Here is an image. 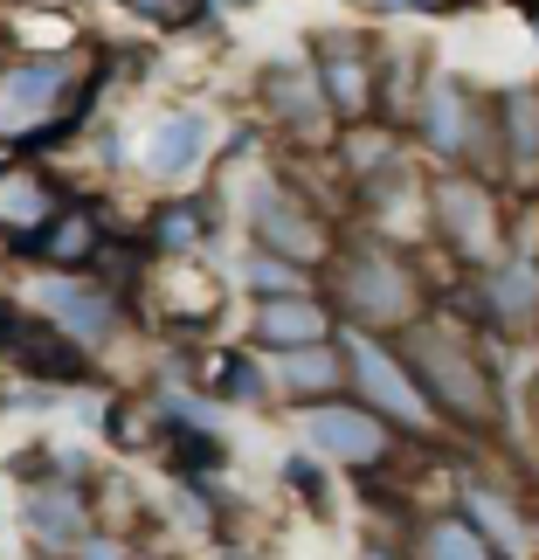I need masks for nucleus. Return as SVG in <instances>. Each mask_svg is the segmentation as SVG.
Masks as SVG:
<instances>
[{
    "label": "nucleus",
    "instance_id": "nucleus-1",
    "mask_svg": "<svg viewBox=\"0 0 539 560\" xmlns=\"http://www.w3.org/2000/svg\"><path fill=\"white\" fill-rule=\"evenodd\" d=\"M408 353H415V374L436 387V395L457 408V416L491 422V387H484L478 368H470V353H464V347H449V332H443V326H422Z\"/></svg>",
    "mask_w": 539,
    "mask_h": 560
},
{
    "label": "nucleus",
    "instance_id": "nucleus-2",
    "mask_svg": "<svg viewBox=\"0 0 539 560\" xmlns=\"http://www.w3.org/2000/svg\"><path fill=\"white\" fill-rule=\"evenodd\" d=\"M491 125H499V112H478V97L464 91L457 77H429V91H422V132L436 153H470L478 160V139H491Z\"/></svg>",
    "mask_w": 539,
    "mask_h": 560
},
{
    "label": "nucleus",
    "instance_id": "nucleus-3",
    "mask_svg": "<svg viewBox=\"0 0 539 560\" xmlns=\"http://www.w3.org/2000/svg\"><path fill=\"white\" fill-rule=\"evenodd\" d=\"M318 91L339 118H366L374 112V56L360 35H318Z\"/></svg>",
    "mask_w": 539,
    "mask_h": 560
},
{
    "label": "nucleus",
    "instance_id": "nucleus-4",
    "mask_svg": "<svg viewBox=\"0 0 539 560\" xmlns=\"http://www.w3.org/2000/svg\"><path fill=\"white\" fill-rule=\"evenodd\" d=\"M62 83H70V62L62 56H35V62H14L0 77V132H28L62 104Z\"/></svg>",
    "mask_w": 539,
    "mask_h": 560
},
{
    "label": "nucleus",
    "instance_id": "nucleus-5",
    "mask_svg": "<svg viewBox=\"0 0 539 560\" xmlns=\"http://www.w3.org/2000/svg\"><path fill=\"white\" fill-rule=\"evenodd\" d=\"M208 153V118L201 112H166L153 125V139H145V174H160V180H180L194 174Z\"/></svg>",
    "mask_w": 539,
    "mask_h": 560
},
{
    "label": "nucleus",
    "instance_id": "nucleus-6",
    "mask_svg": "<svg viewBox=\"0 0 539 560\" xmlns=\"http://www.w3.org/2000/svg\"><path fill=\"white\" fill-rule=\"evenodd\" d=\"M49 214V187H42L35 166H0V229L8 235H42Z\"/></svg>",
    "mask_w": 539,
    "mask_h": 560
},
{
    "label": "nucleus",
    "instance_id": "nucleus-7",
    "mask_svg": "<svg viewBox=\"0 0 539 560\" xmlns=\"http://www.w3.org/2000/svg\"><path fill=\"white\" fill-rule=\"evenodd\" d=\"M305 429H312V443H326V450H339V457H380V422L374 416H360V408H318V416H305Z\"/></svg>",
    "mask_w": 539,
    "mask_h": 560
},
{
    "label": "nucleus",
    "instance_id": "nucleus-8",
    "mask_svg": "<svg viewBox=\"0 0 539 560\" xmlns=\"http://www.w3.org/2000/svg\"><path fill=\"white\" fill-rule=\"evenodd\" d=\"M505 166L519 180H532V166H539V91H505Z\"/></svg>",
    "mask_w": 539,
    "mask_h": 560
},
{
    "label": "nucleus",
    "instance_id": "nucleus-9",
    "mask_svg": "<svg viewBox=\"0 0 539 560\" xmlns=\"http://www.w3.org/2000/svg\"><path fill=\"white\" fill-rule=\"evenodd\" d=\"M256 332H263L270 347H312V339H326V312H318L312 298H270V305L256 312Z\"/></svg>",
    "mask_w": 539,
    "mask_h": 560
},
{
    "label": "nucleus",
    "instance_id": "nucleus-10",
    "mask_svg": "<svg viewBox=\"0 0 539 560\" xmlns=\"http://www.w3.org/2000/svg\"><path fill=\"white\" fill-rule=\"evenodd\" d=\"M305 222V208H291L284 194H270V201H256V235L277 249H291V256H312L318 249V229H297Z\"/></svg>",
    "mask_w": 539,
    "mask_h": 560
},
{
    "label": "nucleus",
    "instance_id": "nucleus-11",
    "mask_svg": "<svg viewBox=\"0 0 539 560\" xmlns=\"http://www.w3.org/2000/svg\"><path fill=\"white\" fill-rule=\"evenodd\" d=\"M35 243H42L49 264H83V256H97V222L83 208H70V214H56V229H42Z\"/></svg>",
    "mask_w": 539,
    "mask_h": 560
},
{
    "label": "nucleus",
    "instance_id": "nucleus-12",
    "mask_svg": "<svg viewBox=\"0 0 539 560\" xmlns=\"http://www.w3.org/2000/svg\"><path fill=\"white\" fill-rule=\"evenodd\" d=\"M360 374H366V387H374V401L380 408H395V416H422V401L408 395V381L387 368V353H374V347H360Z\"/></svg>",
    "mask_w": 539,
    "mask_h": 560
},
{
    "label": "nucleus",
    "instance_id": "nucleus-13",
    "mask_svg": "<svg viewBox=\"0 0 539 560\" xmlns=\"http://www.w3.org/2000/svg\"><path fill=\"white\" fill-rule=\"evenodd\" d=\"M42 305H49L56 318H70L77 332H97L104 326V298L83 291V284H49V291H42Z\"/></svg>",
    "mask_w": 539,
    "mask_h": 560
},
{
    "label": "nucleus",
    "instance_id": "nucleus-14",
    "mask_svg": "<svg viewBox=\"0 0 539 560\" xmlns=\"http://www.w3.org/2000/svg\"><path fill=\"white\" fill-rule=\"evenodd\" d=\"M132 14H145L153 28H187V21H201L208 0H125Z\"/></svg>",
    "mask_w": 539,
    "mask_h": 560
},
{
    "label": "nucleus",
    "instance_id": "nucleus-15",
    "mask_svg": "<svg viewBox=\"0 0 539 560\" xmlns=\"http://www.w3.org/2000/svg\"><path fill=\"white\" fill-rule=\"evenodd\" d=\"M194 222H201V208H166V214H160V229H153V243H160V249L194 243Z\"/></svg>",
    "mask_w": 539,
    "mask_h": 560
},
{
    "label": "nucleus",
    "instance_id": "nucleus-16",
    "mask_svg": "<svg viewBox=\"0 0 539 560\" xmlns=\"http://www.w3.org/2000/svg\"><path fill=\"white\" fill-rule=\"evenodd\" d=\"M291 381H297V387H305V395H312V387H326V381H339V368H332L326 353H318V360H312V353H297V360H291Z\"/></svg>",
    "mask_w": 539,
    "mask_h": 560
},
{
    "label": "nucleus",
    "instance_id": "nucleus-17",
    "mask_svg": "<svg viewBox=\"0 0 539 560\" xmlns=\"http://www.w3.org/2000/svg\"><path fill=\"white\" fill-rule=\"evenodd\" d=\"M14 339H21V318L0 305V353H14Z\"/></svg>",
    "mask_w": 539,
    "mask_h": 560
},
{
    "label": "nucleus",
    "instance_id": "nucleus-18",
    "mask_svg": "<svg viewBox=\"0 0 539 560\" xmlns=\"http://www.w3.org/2000/svg\"><path fill=\"white\" fill-rule=\"evenodd\" d=\"M374 8H415V0H374Z\"/></svg>",
    "mask_w": 539,
    "mask_h": 560
}]
</instances>
